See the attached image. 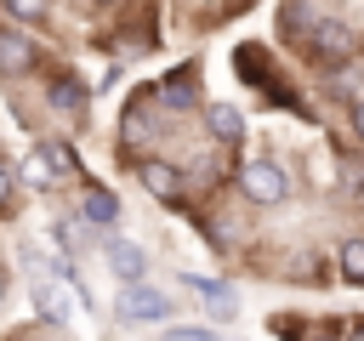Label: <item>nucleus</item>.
Returning <instances> with one entry per match:
<instances>
[{"label":"nucleus","mask_w":364,"mask_h":341,"mask_svg":"<svg viewBox=\"0 0 364 341\" xmlns=\"http://www.w3.org/2000/svg\"><path fill=\"white\" fill-rule=\"evenodd\" d=\"M239 193L250 205H284L290 199V170L273 159V153H250L239 165Z\"/></svg>","instance_id":"obj_1"},{"label":"nucleus","mask_w":364,"mask_h":341,"mask_svg":"<svg viewBox=\"0 0 364 341\" xmlns=\"http://www.w3.org/2000/svg\"><path fill=\"white\" fill-rule=\"evenodd\" d=\"M74 170V153H68V142H40V148H28L23 153V165H17V182L28 188V193H51L63 176Z\"/></svg>","instance_id":"obj_2"},{"label":"nucleus","mask_w":364,"mask_h":341,"mask_svg":"<svg viewBox=\"0 0 364 341\" xmlns=\"http://www.w3.org/2000/svg\"><path fill=\"white\" fill-rule=\"evenodd\" d=\"M307 57H313L318 68H347V63L358 57V34H353L341 17H318V23L307 28Z\"/></svg>","instance_id":"obj_3"},{"label":"nucleus","mask_w":364,"mask_h":341,"mask_svg":"<svg viewBox=\"0 0 364 341\" xmlns=\"http://www.w3.org/2000/svg\"><path fill=\"white\" fill-rule=\"evenodd\" d=\"M114 313H119V324H165L171 318V296L154 290L148 278H136V284H119Z\"/></svg>","instance_id":"obj_4"},{"label":"nucleus","mask_w":364,"mask_h":341,"mask_svg":"<svg viewBox=\"0 0 364 341\" xmlns=\"http://www.w3.org/2000/svg\"><path fill=\"white\" fill-rule=\"evenodd\" d=\"M165 108L154 102V91H142V102L131 97L125 102V114H119V142L125 148H154L159 136H165V119H159Z\"/></svg>","instance_id":"obj_5"},{"label":"nucleus","mask_w":364,"mask_h":341,"mask_svg":"<svg viewBox=\"0 0 364 341\" xmlns=\"http://www.w3.org/2000/svg\"><path fill=\"white\" fill-rule=\"evenodd\" d=\"M131 170H136V182H142L159 205H182V199H188L182 165H171V159H159V153H142V159H131Z\"/></svg>","instance_id":"obj_6"},{"label":"nucleus","mask_w":364,"mask_h":341,"mask_svg":"<svg viewBox=\"0 0 364 341\" xmlns=\"http://www.w3.org/2000/svg\"><path fill=\"white\" fill-rule=\"evenodd\" d=\"M154 102L165 108V114H188V108H199V68L188 63V68H171L159 85H154Z\"/></svg>","instance_id":"obj_7"},{"label":"nucleus","mask_w":364,"mask_h":341,"mask_svg":"<svg viewBox=\"0 0 364 341\" xmlns=\"http://www.w3.org/2000/svg\"><path fill=\"white\" fill-rule=\"evenodd\" d=\"M102 256H108V267H114V278H119V284H136V278H148V250H142L136 239H119V233H108V239H102Z\"/></svg>","instance_id":"obj_8"},{"label":"nucleus","mask_w":364,"mask_h":341,"mask_svg":"<svg viewBox=\"0 0 364 341\" xmlns=\"http://www.w3.org/2000/svg\"><path fill=\"white\" fill-rule=\"evenodd\" d=\"M40 68V45L17 28H0V80H23Z\"/></svg>","instance_id":"obj_9"},{"label":"nucleus","mask_w":364,"mask_h":341,"mask_svg":"<svg viewBox=\"0 0 364 341\" xmlns=\"http://www.w3.org/2000/svg\"><path fill=\"white\" fill-rule=\"evenodd\" d=\"M85 102H91V91H85L74 74H46V108H51V114L80 119V114H85Z\"/></svg>","instance_id":"obj_10"},{"label":"nucleus","mask_w":364,"mask_h":341,"mask_svg":"<svg viewBox=\"0 0 364 341\" xmlns=\"http://www.w3.org/2000/svg\"><path fill=\"white\" fill-rule=\"evenodd\" d=\"M182 284H188V290L205 301V313H210V318H222V324H228V318L239 313V290H233V284H222V278H205V273H188Z\"/></svg>","instance_id":"obj_11"},{"label":"nucleus","mask_w":364,"mask_h":341,"mask_svg":"<svg viewBox=\"0 0 364 341\" xmlns=\"http://www.w3.org/2000/svg\"><path fill=\"white\" fill-rule=\"evenodd\" d=\"M205 125H210V136H216L222 148H239V142H245V108L228 102V97L205 102Z\"/></svg>","instance_id":"obj_12"},{"label":"nucleus","mask_w":364,"mask_h":341,"mask_svg":"<svg viewBox=\"0 0 364 341\" xmlns=\"http://www.w3.org/2000/svg\"><path fill=\"white\" fill-rule=\"evenodd\" d=\"M80 216H85L91 227L114 233V222H119V199H114L108 188H85V193H80Z\"/></svg>","instance_id":"obj_13"},{"label":"nucleus","mask_w":364,"mask_h":341,"mask_svg":"<svg viewBox=\"0 0 364 341\" xmlns=\"http://www.w3.org/2000/svg\"><path fill=\"white\" fill-rule=\"evenodd\" d=\"M336 273H341V284L364 290V233L341 239V250H336Z\"/></svg>","instance_id":"obj_14"},{"label":"nucleus","mask_w":364,"mask_h":341,"mask_svg":"<svg viewBox=\"0 0 364 341\" xmlns=\"http://www.w3.org/2000/svg\"><path fill=\"white\" fill-rule=\"evenodd\" d=\"M51 239H57L63 256H74V250L91 244V222H85V216H57V222H51Z\"/></svg>","instance_id":"obj_15"},{"label":"nucleus","mask_w":364,"mask_h":341,"mask_svg":"<svg viewBox=\"0 0 364 341\" xmlns=\"http://www.w3.org/2000/svg\"><path fill=\"white\" fill-rule=\"evenodd\" d=\"M34 307H40V318H46L51 330H63V324H68V301H63V290H57L51 278H40V284H34Z\"/></svg>","instance_id":"obj_16"},{"label":"nucleus","mask_w":364,"mask_h":341,"mask_svg":"<svg viewBox=\"0 0 364 341\" xmlns=\"http://www.w3.org/2000/svg\"><path fill=\"white\" fill-rule=\"evenodd\" d=\"M11 11V23H46L51 17V0H0Z\"/></svg>","instance_id":"obj_17"},{"label":"nucleus","mask_w":364,"mask_h":341,"mask_svg":"<svg viewBox=\"0 0 364 341\" xmlns=\"http://www.w3.org/2000/svg\"><path fill=\"white\" fill-rule=\"evenodd\" d=\"M296 278H301V284H324V256H318V250H301V256H296Z\"/></svg>","instance_id":"obj_18"},{"label":"nucleus","mask_w":364,"mask_h":341,"mask_svg":"<svg viewBox=\"0 0 364 341\" xmlns=\"http://www.w3.org/2000/svg\"><path fill=\"white\" fill-rule=\"evenodd\" d=\"M159 341H222L216 330H205V324H176V330H165Z\"/></svg>","instance_id":"obj_19"},{"label":"nucleus","mask_w":364,"mask_h":341,"mask_svg":"<svg viewBox=\"0 0 364 341\" xmlns=\"http://www.w3.org/2000/svg\"><path fill=\"white\" fill-rule=\"evenodd\" d=\"M11 193H17V170L0 159V205H11Z\"/></svg>","instance_id":"obj_20"},{"label":"nucleus","mask_w":364,"mask_h":341,"mask_svg":"<svg viewBox=\"0 0 364 341\" xmlns=\"http://www.w3.org/2000/svg\"><path fill=\"white\" fill-rule=\"evenodd\" d=\"M353 131H358V136H364V97H358V102H353Z\"/></svg>","instance_id":"obj_21"},{"label":"nucleus","mask_w":364,"mask_h":341,"mask_svg":"<svg viewBox=\"0 0 364 341\" xmlns=\"http://www.w3.org/2000/svg\"><path fill=\"white\" fill-rule=\"evenodd\" d=\"M347 341H364V318H358V324H353V330H347Z\"/></svg>","instance_id":"obj_22"},{"label":"nucleus","mask_w":364,"mask_h":341,"mask_svg":"<svg viewBox=\"0 0 364 341\" xmlns=\"http://www.w3.org/2000/svg\"><path fill=\"white\" fill-rule=\"evenodd\" d=\"M0 307H6V273H0Z\"/></svg>","instance_id":"obj_23"},{"label":"nucleus","mask_w":364,"mask_h":341,"mask_svg":"<svg viewBox=\"0 0 364 341\" xmlns=\"http://www.w3.org/2000/svg\"><path fill=\"white\" fill-rule=\"evenodd\" d=\"M91 6H119V0H91Z\"/></svg>","instance_id":"obj_24"},{"label":"nucleus","mask_w":364,"mask_h":341,"mask_svg":"<svg viewBox=\"0 0 364 341\" xmlns=\"http://www.w3.org/2000/svg\"><path fill=\"white\" fill-rule=\"evenodd\" d=\"M318 341H336V335H318Z\"/></svg>","instance_id":"obj_25"}]
</instances>
